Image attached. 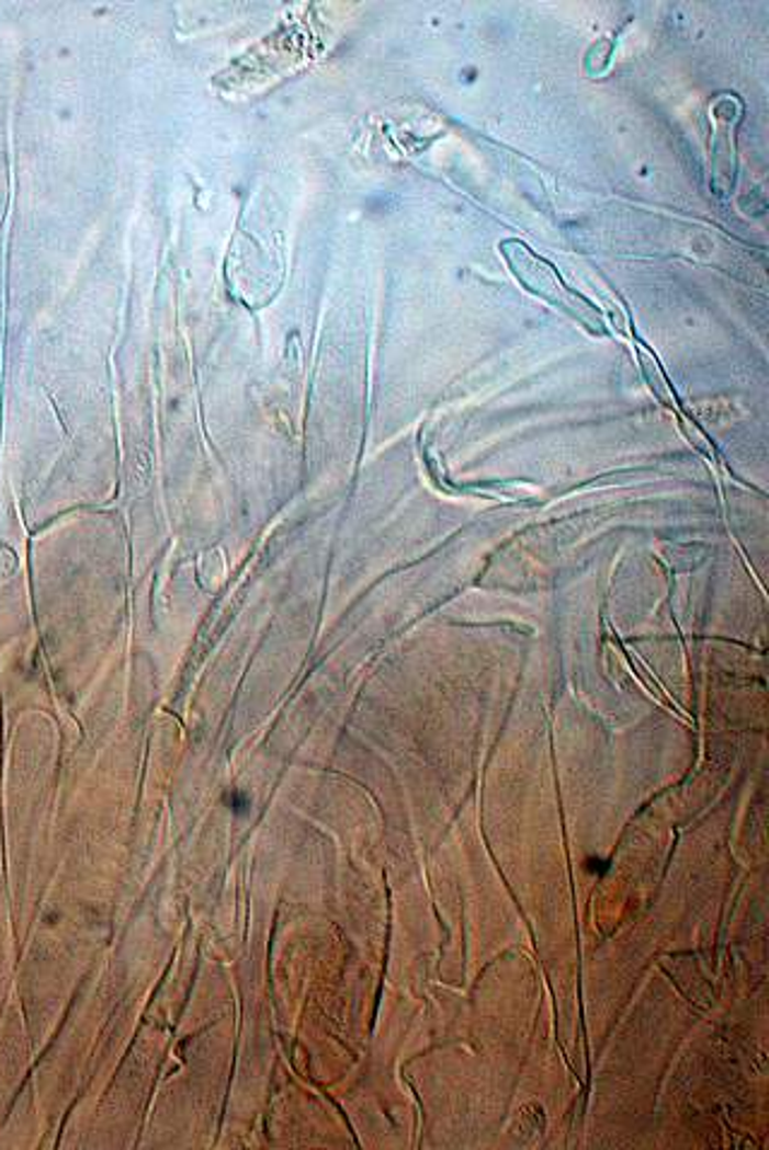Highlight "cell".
Instances as JSON below:
<instances>
[{"instance_id":"6da1fadb","label":"cell","mask_w":769,"mask_h":1150,"mask_svg":"<svg viewBox=\"0 0 769 1150\" xmlns=\"http://www.w3.org/2000/svg\"><path fill=\"white\" fill-rule=\"evenodd\" d=\"M500 250H502V255H506L517 280H520L529 291H534V294L558 303V306H565L575 315L591 312L587 303L563 284L558 270L544 258H539L534 250H529L524 243H520V240H506V243L500 246Z\"/></svg>"}]
</instances>
